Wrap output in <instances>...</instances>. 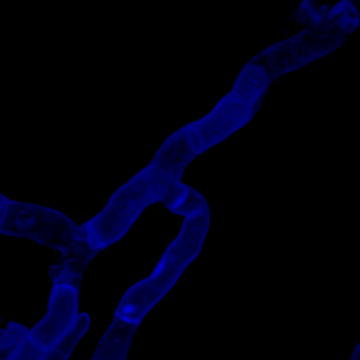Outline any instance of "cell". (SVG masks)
I'll return each instance as SVG.
<instances>
[{"label": "cell", "instance_id": "obj_6", "mask_svg": "<svg viewBox=\"0 0 360 360\" xmlns=\"http://www.w3.org/2000/svg\"><path fill=\"white\" fill-rule=\"evenodd\" d=\"M183 179L174 181V179L167 178L157 169L151 167L150 164H146L141 171H137L127 181H123L109 195L108 202L146 213L150 207L164 204L171 197L172 190Z\"/></svg>", "mask_w": 360, "mask_h": 360}, {"label": "cell", "instance_id": "obj_10", "mask_svg": "<svg viewBox=\"0 0 360 360\" xmlns=\"http://www.w3.org/2000/svg\"><path fill=\"white\" fill-rule=\"evenodd\" d=\"M348 360H360V343L355 345L354 350H352L350 359H348Z\"/></svg>", "mask_w": 360, "mask_h": 360}, {"label": "cell", "instance_id": "obj_7", "mask_svg": "<svg viewBox=\"0 0 360 360\" xmlns=\"http://www.w3.org/2000/svg\"><path fill=\"white\" fill-rule=\"evenodd\" d=\"M143 214L144 213L137 210L105 202L98 213H95L83 224V238L88 250L95 257L108 252L109 248L118 245L122 239L129 236V232Z\"/></svg>", "mask_w": 360, "mask_h": 360}, {"label": "cell", "instance_id": "obj_2", "mask_svg": "<svg viewBox=\"0 0 360 360\" xmlns=\"http://www.w3.org/2000/svg\"><path fill=\"white\" fill-rule=\"evenodd\" d=\"M273 84L250 63L236 76L231 90L207 112L179 129L199 158L245 129L259 112L264 97Z\"/></svg>", "mask_w": 360, "mask_h": 360}, {"label": "cell", "instance_id": "obj_9", "mask_svg": "<svg viewBox=\"0 0 360 360\" xmlns=\"http://www.w3.org/2000/svg\"><path fill=\"white\" fill-rule=\"evenodd\" d=\"M164 206L165 210L171 211L172 214H178L183 220L192 217V214L202 213V211L210 210V204H207L206 197H204L199 190L186 185L185 181L178 183V186L172 190L171 197L165 200Z\"/></svg>", "mask_w": 360, "mask_h": 360}, {"label": "cell", "instance_id": "obj_5", "mask_svg": "<svg viewBox=\"0 0 360 360\" xmlns=\"http://www.w3.org/2000/svg\"><path fill=\"white\" fill-rule=\"evenodd\" d=\"M188 267V264L167 255L165 252L162 253L153 269L123 292L112 319L141 327V323L174 290Z\"/></svg>", "mask_w": 360, "mask_h": 360}, {"label": "cell", "instance_id": "obj_4", "mask_svg": "<svg viewBox=\"0 0 360 360\" xmlns=\"http://www.w3.org/2000/svg\"><path fill=\"white\" fill-rule=\"evenodd\" d=\"M91 260L84 257H60L53 267L48 306L41 319L30 327V336L42 357L51 355L79 322L81 285Z\"/></svg>", "mask_w": 360, "mask_h": 360}, {"label": "cell", "instance_id": "obj_8", "mask_svg": "<svg viewBox=\"0 0 360 360\" xmlns=\"http://www.w3.org/2000/svg\"><path fill=\"white\" fill-rule=\"evenodd\" d=\"M137 333L139 327L112 319L98 340L90 360H129L136 345Z\"/></svg>", "mask_w": 360, "mask_h": 360}, {"label": "cell", "instance_id": "obj_3", "mask_svg": "<svg viewBox=\"0 0 360 360\" xmlns=\"http://www.w3.org/2000/svg\"><path fill=\"white\" fill-rule=\"evenodd\" d=\"M0 232L7 238H21L58 252L60 257L84 253L88 250L83 238V225L56 207L0 197Z\"/></svg>", "mask_w": 360, "mask_h": 360}, {"label": "cell", "instance_id": "obj_1", "mask_svg": "<svg viewBox=\"0 0 360 360\" xmlns=\"http://www.w3.org/2000/svg\"><path fill=\"white\" fill-rule=\"evenodd\" d=\"M359 25L357 0H341L330 9L313 13L297 32L264 48L248 63L274 84L336 53Z\"/></svg>", "mask_w": 360, "mask_h": 360}]
</instances>
